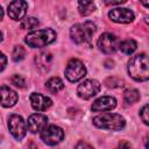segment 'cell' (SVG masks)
I'll list each match as a JSON object with an SVG mask.
<instances>
[{
    "label": "cell",
    "instance_id": "cell-1",
    "mask_svg": "<svg viewBox=\"0 0 149 149\" xmlns=\"http://www.w3.org/2000/svg\"><path fill=\"white\" fill-rule=\"evenodd\" d=\"M129 76L137 80L144 81L149 79V56L146 54H139L130 58L128 62Z\"/></svg>",
    "mask_w": 149,
    "mask_h": 149
},
{
    "label": "cell",
    "instance_id": "cell-2",
    "mask_svg": "<svg viewBox=\"0 0 149 149\" xmlns=\"http://www.w3.org/2000/svg\"><path fill=\"white\" fill-rule=\"evenodd\" d=\"M92 121L98 128L108 130H121L126 125L125 119L116 113H102L94 116Z\"/></svg>",
    "mask_w": 149,
    "mask_h": 149
},
{
    "label": "cell",
    "instance_id": "cell-3",
    "mask_svg": "<svg viewBox=\"0 0 149 149\" xmlns=\"http://www.w3.org/2000/svg\"><path fill=\"white\" fill-rule=\"evenodd\" d=\"M55 38H56L55 30L50 28H44V29H38L29 33L26 36L24 42L31 48H42L54 42Z\"/></svg>",
    "mask_w": 149,
    "mask_h": 149
},
{
    "label": "cell",
    "instance_id": "cell-4",
    "mask_svg": "<svg viewBox=\"0 0 149 149\" xmlns=\"http://www.w3.org/2000/svg\"><path fill=\"white\" fill-rule=\"evenodd\" d=\"M94 33H95V24L91 21L74 24L70 29V36L76 43L91 42Z\"/></svg>",
    "mask_w": 149,
    "mask_h": 149
},
{
    "label": "cell",
    "instance_id": "cell-5",
    "mask_svg": "<svg viewBox=\"0 0 149 149\" xmlns=\"http://www.w3.org/2000/svg\"><path fill=\"white\" fill-rule=\"evenodd\" d=\"M41 139L49 146H56L64 139V130L56 125L47 126L41 132Z\"/></svg>",
    "mask_w": 149,
    "mask_h": 149
},
{
    "label": "cell",
    "instance_id": "cell-6",
    "mask_svg": "<svg viewBox=\"0 0 149 149\" xmlns=\"http://www.w3.org/2000/svg\"><path fill=\"white\" fill-rule=\"evenodd\" d=\"M85 73H86V69L84 64L79 59H76V58L71 59L65 68V77L71 83L78 81L85 76Z\"/></svg>",
    "mask_w": 149,
    "mask_h": 149
},
{
    "label": "cell",
    "instance_id": "cell-7",
    "mask_svg": "<svg viewBox=\"0 0 149 149\" xmlns=\"http://www.w3.org/2000/svg\"><path fill=\"white\" fill-rule=\"evenodd\" d=\"M8 128L10 134L16 139V140H21L26 135V122L23 120V118L19 114H13L9 116L8 119Z\"/></svg>",
    "mask_w": 149,
    "mask_h": 149
},
{
    "label": "cell",
    "instance_id": "cell-8",
    "mask_svg": "<svg viewBox=\"0 0 149 149\" xmlns=\"http://www.w3.org/2000/svg\"><path fill=\"white\" fill-rule=\"evenodd\" d=\"M99 91H100V84H99V81H97L94 79L84 80L81 84H79V86L77 88L78 95L85 100L94 97Z\"/></svg>",
    "mask_w": 149,
    "mask_h": 149
},
{
    "label": "cell",
    "instance_id": "cell-9",
    "mask_svg": "<svg viewBox=\"0 0 149 149\" xmlns=\"http://www.w3.org/2000/svg\"><path fill=\"white\" fill-rule=\"evenodd\" d=\"M98 47L100 49V51H102L106 55H111L113 52H115V50L118 49V40L116 37L111 34V33H105L102 34L99 40H98Z\"/></svg>",
    "mask_w": 149,
    "mask_h": 149
},
{
    "label": "cell",
    "instance_id": "cell-10",
    "mask_svg": "<svg viewBox=\"0 0 149 149\" xmlns=\"http://www.w3.org/2000/svg\"><path fill=\"white\" fill-rule=\"evenodd\" d=\"M108 17L118 23H130L134 20V13L128 8H114L109 10Z\"/></svg>",
    "mask_w": 149,
    "mask_h": 149
},
{
    "label": "cell",
    "instance_id": "cell-11",
    "mask_svg": "<svg viewBox=\"0 0 149 149\" xmlns=\"http://www.w3.org/2000/svg\"><path fill=\"white\" fill-rule=\"evenodd\" d=\"M27 8H28V3L26 1H22V0L12 1L8 5V8H7L8 16L10 19H13V20H16V21L17 20H21L26 15Z\"/></svg>",
    "mask_w": 149,
    "mask_h": 149
},
{
    "label": "cell",
    "instance_id": "cell-12",
    "mask_svg": "<svg viewBox=\"0 0 149 149\" xmlns=\"http://www.w3.org/2000/svg\"><path fill=\"white\" fill-rule=\"evenodd\" d=\"M48 125V116L41 113L31 114L28 118V129L31 133H38L42 132Z\"/></svg>",
    "mask_w": 149,
    "mask_h": 149
},
{
    "label": "cell",
    "instance_id": "cell-13",
    "mask_svg": "<svg viewBox=\"0 0 149 149\" xmlns=\"http://www.w3.org/2000/svg\"><path fill=\"white\" fill-rule=\"evenodd\" d=\"M30 104L33 106L34 109H36L37 112H43L45 109H48L51 106V99L41 94V93H31L29 97Z\"/></svg>",
    "mask_w": 149,
    "mask_h": 149
},
{
    "label": "cell",
    "instance_id": "cell-14",
    "mask_svg": "<svg viewBox=\"0 0 149 149\" xmlns=\"http://www.w3.org/2000/svg\"><path fill=\"white\" fill-rule=\"evenodd\" d=\"M116 106V100L113 97H101L99 99H97L91 108L93 112H105V111H111L113 108H115Z\"/></svg>",
    "mask_w": 149,
    "mask_h": 149
},
{
    "label": "cell",
    "instance_id": "cell-15",
    "mask_svg": "<svg viewBox=\"0 0 149 149\" xmlns=\"http://www.w3.org/2000/svg\"><path fill=\"white\" fill-rule=\"evenodd\" d=\"M19 97L15 91L9 88L8 86H1V105L3 107H12L16 104Z\"/></svg>",
    "mask_w": 149,
    "mask_h": 149
},
{
    "label": "cell",
    "instance_id": "cell-16",
    "mask_svg": "<svg viewBox=\"0 0 149 149\" xmlns=\"http://www.w3.org/2000/svg\"><path fill=\"white\" fill-rule=\"evenodd\" d=\"M51 61H52V56L49 52H41L35 58V62H36L37 66L43 71L49 70V68L51 65Z\"/></svg>",
    "mask_w": 149,
    "mask_h": 149
},
{
    "label": "cell",
    "instance_id": "cell-17",
    "mask_svg": "<svg viewBox=\"0 0 149 149\" xmlns=\"http://www.w3.org/2000/svg\"><path fill=\"white\" fill-rule=\"evenodd\" d=\"M137 48V43L129 38V40H126V41H122L120 44H119V49L120 51H122L125 55H132Z\"/></svg>",
    "mask_w": 149,
    "mask_h": 149
},
{
    "label": "cell",
    "instance_id": "cell-18",
    "mask_svg": "<svg viewBox=\"0 0 149 149\" xmlns=\"http://www.w3.org/2000/svg\"><path fill=\"white\" fill-rule=\"evenodd\" d=\"M45 87H47L50 92L57 93V92H59V91L64 87V84H63V81H62L61 78H58V77H52V78H50V79L47 81Z\"/></svg>",
    "mask_w": 149,
    "mask_h": 149
},
{
    "label": "cell",
    "instance_id": "cell-19",
    "mask_svg": "<svg viewBox=\"0 0 149 149\" xmlns=\"http://www.w3.org/2000/svg\"><path fill=\"white\" fill-rule=\"evenodd\" d=\"M78 9L79 13L84 16L91 14L92 12H94L95 9V5L93 1H79L78 2Z\"/></svg>",
    "mask_w": 149,
    "mask_h": 149
},
{
    "label": "cell",
    "instance_id": "cell-20",
    "mask_svg": "<svg viewBox=\"0 0 149 149\" xmlns=\"http://www.w3.org/2000/svg\"><path fill=\"white\" fill-rule=\"evenodd\" d=\"M140 99V93L135 88H128L123 93V100L127 104H134Z\"/></svg>",
    "mask_w": 149,
    "mask_h": 149
},
{
    "label": "cell",
    "instance_id": "cell-21",
    "mask_svg": "<svg viewBox=\"0 0 149 149\" xmlns=\"http://www.w3.org/2000/svg\"><path fill=\"white\" fill-rule=\"evenodd\" d=\"M38 24H40L38 20L35 19V17H33V16H27V17H24L21 21V28L22 29H29L30 30V29L36 28Z\"/></svg>",
    "mask_w": 149,
    "mask_h": 149
},
{
    "label": "cell",
    "instance_id": "cell-22",
    "mask_svg": "<svg viewBox=\"0 0 149 149\" xmlns=\"http://www.w3.org/2000/svg\"><path fill=\"white\" fill-rule=\"evenodd\" d=\"M24 56H26V50H24L23 47L17 45V47L14 48V50H13V52H12V58H13L14 62H20V61H22V59L24 58Z\"/></svg>",
    "mask_w": 149,
    "mask_h": 149
},
{
    "label": "cell",
    "instance_id": "cell-23",
    "mask_svg": "<svg viewBox=\"0 0 149 149\" xmlns=\"http://www.w3.org/2000/svg\"><path fill=\"white\" fill-rule=\"evenodd\" d=\"M10 81H12V84H14L16 87H20V88L24 87V84H26L24 79H23L21 76H19V74H14V76L10 78Z\"/></svg>",
    "mask_w": 149,
    "mask_h": 149
},
{
    "label": "cell",
    "instance_id": "cell-24",
    "mask_svg": "<svg viewBox=\"0 0 149 149\" xmlns=\"http://www.w3.org/2000/svg\"><path fill=\"white\" fill-rule=\"evenodd\" d=\"M141 119L146 125H149V105H146L142 109H141Z\"/></svg>",
    "mask_w": 149,
    "mask_h": 149
},
{
    "label": "cell",
    "instance_id": "cell-25",
    "mask_svg": "<svg viewBox=\"0 0 149 149\" xmlns=\"http://www.w3.org/2000/svg\"><path fill=\"white\" fill-rule=\"evenodd\" d=\"M76 149H93V147H92V146H90V144H88V143H86V142L80 141V142H78V143H77Z\"/></svg>",
    "mask_w": 149,
    "mask_h": 149
},
{
    "label": "cell",
    "instance_id": "cell-26",
    "mask_svg": "<svg viewBox=\"0 0 149 149\" xmlns=\"http://www.w3.org/2000/svg\"><path fill=\"white\" fill-rule=\"evenodd\" d=\"M116 149H133V148L128 142L123 141V142H120V144L116 147Z\"/></svg>",
    "mask_w": 149,
    "mask_h": 149
},
{
    "label": "cell",
    "instance_id": "cell-27",
    "mask_svg": "<svg viewBox=\"0 0 149 149\" xmlns=\"http://www.w3.org/2000/svg\"><path fill=\"white\" fill-rule=\"evenodd\" d=\"M123 0H119V1H106V5H121L123 3Z\"/></svg>",
    "mask_w": 149,
    "mask_h": 149
},
{
    "label": "cell",
    "instance_id": "cell-28",
    "mask_svg": "<svg viewBox=\"0 0 149 149\" xmlns=\"http://www.w3.org/2000/svg\"><path fill=\"white\" fill-rule=\"evenodd\" d=\"M1 61H2V65H1V71H3V69H5V66H6V57H5V55H3V54L1 55Z\"/></svg>",
    "mask_w": 149,
    "mask_h": 149
},
{
    "label": "cell",
    "instance_id": "cell-29",
    "mask_svg": "<svg viewBox=\"0 0 149 149\" xmlns=\"http://www.w3.org/2000/svg\"><path fill=\"white\" fill-rule=\"evenodd\" d=\"M144 144H146V149H149V135L146 137V140H144Z\"/></svg>",
    "mask_w": 149,
    "mask_h": 149
},
{
    "label": "cell",
    "instance_id": "cell-30",
    "mask_svg": "<svg viewBox=\"0 0 149 149\" xmlns=\"http://www.w3.org/2000/svg\"><path fill=\"white\" fill-rule=\"evenodd\" d=\"M141 3L143 6H146V7H149V1H141Z\"/></svg>",
    "mask_w": 149,
    "mask_h": 149
},
{
    "label": "cell",
    "instance_id": "cell-31",
    "mask_svg": "<svg viewBox=\"0 0 149 149\" xmlns=\"http://www.w3.org/2000/svg\"><path fill=\"white\" fill-rule=\"evenodd\" d=\"M146 22H147V23L149 24V17H148V19H146Z\"/></svg>",
    "mask_w": 149,
    "mask_h": 149
}]
</instances>
